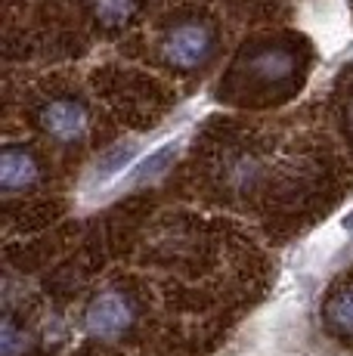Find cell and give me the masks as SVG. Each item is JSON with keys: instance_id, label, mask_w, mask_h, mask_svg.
<instances>
[{"instance_id": "5b68a950", "label": "cell", "mask_w": 353, "mask_h": 356, "mask_svg": "<svg viewBox=\"0 0 353 356\" xmlns=\"http://www.w3.org/2000/svg\"><path fill=\"white\" fill-rule=\"evenodd\" d=\"M248 68L254 78L267 81V84H279V81H285L295 72V56H291V50H285V47H267V50H261L251 59Z\"/></svg>"}, {"instance_id": "3957f363", "label": "cell", "mask_w": 353, "mask_h": 356, "mask_svg": "<svg viewBox=\"0 0 353 356\" xmlns=\"http://www.w3.org/2000/svg\"><path fill=\"white\" fill-rule=\"evenodd\" d=\"M38 124L59 146H74V143H84L90 134V112L81 99L56 97L38 112Z\"/></svg>"}, {"instance_id": "30bf717a", "label": "cell", "mask_w": 353, "mask_h": 356, "mask_svg": "<svg viewBox=\"0 0 353 356\" xmlns=\"http://www.w3.org/2000/svg\"><path fill=\"white\" fill-rule=\"evenodd\" d=\"M31 350V338L25 328H19L10 316L0 325V356H25Z\"/></svg>"}, {"instance_id": "277c9868", "label": "cell", "mask_w": 353, "mask_h": 356, "mask_svg": "<svg viewBox=\"0 0 353 356\" xmlns=\"http://www.w3.org/2000/svg\"><path fill=\"white\" fill-rule=\"evenodd\" d=\"M40 180V164L25 146H6L0 152V189L16 195L31 189Z\"/></svg>"}, {"instance_id": "ba28073f", "label": "cell", "mask_w": 353, "mask_h": 356, "mask_svg": "<svg viewBox=\"0 0 353 356\" xmlns=\"http://www.w3.org/2000/svg\"><path fill=\"white\" fill-rule=\"evenodd\" d=\"M140 0H90L93 19H99L103 25H124L137 16Z\"/></svg>"}, {"instance_id": "9c48e42d", "label": "cell", "mask_w": 353, "mask_h": 356, "mask_svg": "<svg viewBox=\"0 0 353 356\" xmlns=\"http://www.w3.org/2000/svg\"><path fill=\"white\" fill-rule=\"evenodd\" d=\"M325 316H329V323L335 325L338 332L353 334V289L338 291L335 298L325 304Z\"/></svg>"}, {"instance_id": "7a4b0ae2", "label": "cell", "mask_w": 353, "mask_h": 356, "mask_svg": "<svg viewBox=\"0 0 353 356\" xmlns=\"http://www.w3.org/2000/svg\"><path fill=\"white\" fill-rule=\"evenodd\" d=\"M133 304L121 291H99L84 310V328L97 341H118L133 325Z\"/></svg>"}, {"instance_id": "52a82bcc", "label": "cell", "mask_w": 353, "mask_h": 356, "mask_svg": "<svg viewBox=\"0 0 353 356\" xmlns=\"http://www.w3.org/2000/svg\"><path fill=\"white\" fill-rule=\"evenodd\" d=\"M180 155V140H174V143H165L161 149H155L152 155H149L142 164H137L133 168V174H131V183L133 186H146V183H152V180H158L161 174L167 170V164H174V159Z\"/></svg>"}, {"instance_id": "7c38bea8", "label": "cell", "mask_w": 353, "mask_h": 356, "mask_svg": "<svg viewBox=\"0 0 353 356\" xmlns=\"http://www.w3.org/2000/svg\"><path fill=\"white\" fill-rule=\"evenodd\" d=\"M347 115H350V124H353V102H350V108H347Z\"/></svg>"}, {"instance_id": "8992f818", "label": "cell", "mask_w": 353, "mask_h": 356, "mask_svg": "<svg viewBox=\"0 0 353 356\" xmlns=\"http://www.w3.org/2000/svg\"><path fill=\"white\" fill-rule=\"evenodd\" d=\"M137 152H140V143H133V140L112 146V149H108V152L103 155V159L93 164V177H90V183H93V186H106L108 180H115V177H118L121 170L127 168V164L137 159Z\"/></svg>"}, {"instance_id": "8fae6325", "label": "cell", "mask_w": 353, "mask_h": 356, "mask_svg": "<svg viewBox=\"0 0 353 356\" xmlns=\"http://www.w3.org/2000/svg\"><path fill=\"white\" fill-rule=\"evenodd\" d=\"M341 227L347 229V232H353V211H350V214H347V217H344V220H341Z\"/></svg>"}, {"instance_id": "6da1fadb", "label": "cell", "mask_w": 353, "mask_h": 356, "mask_svg": "<svg viewBox=\"0 0 353 356\" xmlns=\"http://www.w3.org/2000/svg\"><path fill=\"white\" fill-rule=\"evenodd\" d=\"M214 47H217L214 31L205 22L189 19V22H176L165 31L158 50L165 65L180 68V72H195V68H205L211 63Z\"/></svg>"}]
</instances>
